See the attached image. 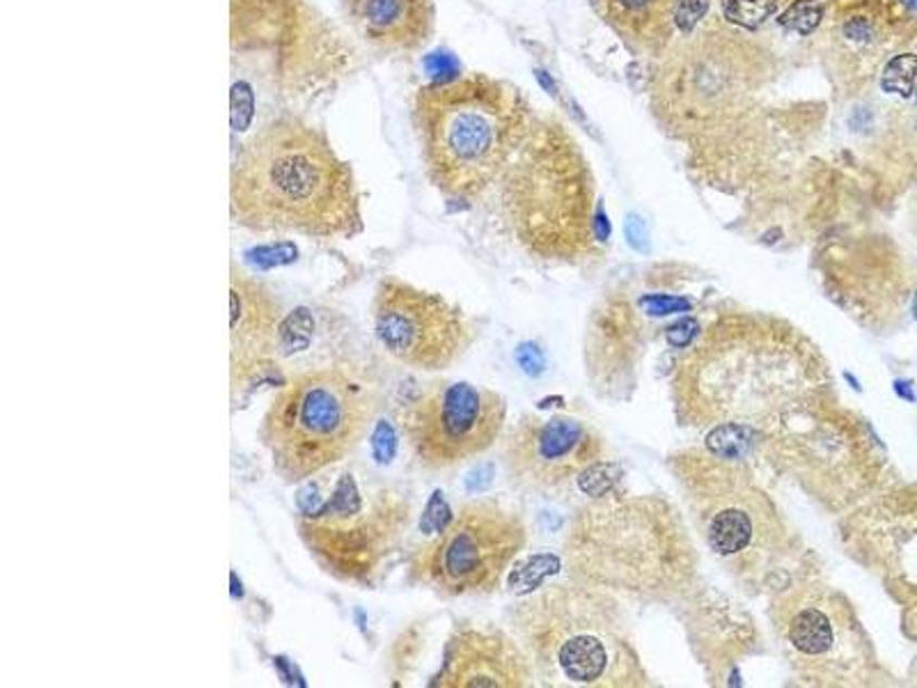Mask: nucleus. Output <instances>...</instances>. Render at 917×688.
Segmentation results:
<instances>
[{
	"instance_id": "nucleus-1",
	"label": "nucleus",
	"mask_w": 917,
	"mask_h": 688,
	"mask_svg": "<svg viewBox=\"0 0 917 688\" xmlns=\"http://www.w3.org/2000/svg\"><path fill=\"white\" fill-rule=\"evenodd\" d=\"M835 393L830 360L794 321L773 312H718L681 352L670 377L674 418L716 445L759 432Z\"/></svg>"
},
{
	"instance_id": "nucleus-2",
	"label": "nucleus",
	"mask_w": 917,
	"mask_h": 688,
	"mask_svg": "<svg viewBox=\"0 0 917 688\" xmlns=\"http://www.w3.org/2000/svg\"><path fill=\"white\" fill-rule=\"evenodd\" d=\"M232 221L250 232L345 242L362 232L360 193L347 161L301 118L264 122L230 170Z\"/></svg>"
},
{
	"instance_id": "nucleus-3",
	"label": "nucleus",
	"mask_w": 917,
	"mask_h": 688,
	"mask_svg": "<svg viewBox=\"0 0 917 688\" xmlns=\"http://www.w3.org/2000/svg\"><path fill=\"white\" fill-rule=\"evenodd\" d=\"M562 557L569 578L654 604L681 599L699 580L689 519L660 493L592 496L571 516Z\"/></svg>"
},
{
	"instance_id": "nucleus-4",
	"label": "nucleus",
	"mask_w": 917,
	"mask_h": 688,
	"mask_svg": "<svg viewBox=\"0 0 917 688\" xmlns=\"http://www.w3.org/2000/svg\"><path fill=\"white\" fill-rule=\"evenodd\" d=\"M666 468L689 524L743 592H773L815 553L745 459L707 445L681 447Z\"/></svg>"
},
{
	"instance_id": "nucleus-5",
	"label": "nucleus",
	"mask_w": 917,
	"mask_h": 688,
	"mask_svg": "<svg viewBox=\"0 0 917 688\" xmlns=\"http://www.w3.org/2000/svg\"><path fill=\"white\" fill-rule=\"evenodd\" d=\"M707 447L739 459L753 453L821 512L835 516L897 482L869 422L844 406L838 391L792 408L759 432Z\"/></svg>"
},
{
	"instance_id": "nucleus-6",
	"label": "nucleus",
	"mask_w": 917,
	"mask_h": 688,
	"mask_svg": "<svg viewBox=\"0 0 917 688\" xmlns=\"http://www.w3.org/2000/svg\"><path fill=\"white\" fill-rule=\"evenodd\" d=\"M509 629L528 652L537 686H652L629 613L604 588L569 576L548 583L515 604Z\"/></svg>"
},
{
	"instance_id": "nucleus-7",
	"label": "nucleus",
	"mask_w": 917,
	"mask_h": 688,
	"mask_svg": "<svg viewBox=\"0 0 917 688\" xmlns=\"http://www.w3.org/2000/svg\"><path fill=\"white\" fill-rule=\"evenodd\" d=\"M413 122L426 177L445 198L461 202L500 182L535 126L523 95L484 74L422 85Z\"/></svg>"
},
{
	"instance_id": "nucleus-8",
	"label": "nucleus",
	"mask_w": 917,
	"mask_h": 688,
	"mask_svg": "<svg viewBox=\"0 0 917 688\" xmlns=\"http://www.w3.org/2000/svg\"><path fill=\"white\" fill-rule=\"evenodd\" d=\"M397 484L343 462L298 484L294 526L312 563L343 586L374 588L413 524Z\"/></svg>"
},
{
	"instance_id": "nucleus-9",
	"label": "nucleus",
	"mask_w": 917,
	"mask_h": 688,
	"mask_svg": "<svg viewBox=\"0 0 917 688\" xmlns=\"http://www.w3.org/2000/svg\"><path fill=\"white\" fill-rule=\"evenodd\" d=\"M496 186L500 223L525 255L573 265L596 253L594 180L560 124L532 126Z\"/></svg>"
},
{
	"instance_id": "nucleus-10",
	"label": "nucleus",
	"mask_w": 917,
	"mask_h": 688,
	"mask_svg": "<svg viewBox=\"0 0 917 688\" xmlns=\"http://www.w3.org/2000/svg\"><path fill=\"white\" fill-rule=\"evenodd\" d=\"M381 385L349 363L317 365L292 374L258 427L271 468L285 484H303L349 462L381 411Z\"/></svg>"
},
{
	"instance_id": "nucleus-11",
	"label": "nucleus",
	"mask_w": 917,
	"mask_h": 688,
	"mask_svg": "<svg viewBox=\"0 0 917 688\" xmlns=\"http://www.w3.org/2000/svg\"><path fill=\"white\" fill-rule=\"evenodd\" d=\"M766 613L789 671L801 684L821 688L885 684L881 659L856 606L826 578L817 553L786 583L769 592Z\"/></svg>"
},
{
	"instance_id": "nucleus-12",
	"label": "nucleus",
	"mask_w": 917,
	"mask_h": 688,
	"mask_svg": "<svg viewBox=\"0 0 917 688\" xmlns=\"http://www.w3.org/2000/svg\"><path fill=\"white\" fill-rule=\"evenodd\" d=\"M689 283L681 267L664 265L615 283L596 300L587 317L583 363L590 389L608 402L631 397L643 360L658 335H666L677 321L672 317L695 310L691 294H679Z\"/></svg>"
},
{
	"instance_id": "nucleus-13",
	"label": "nucleus",
	"mask_w": 917,
	"mask_h": 688,
	"mask_svg": "<svg viewBox=\"0 0 917 688\" xmlns=\"http://www.w3.org/2000/svg\"><path fill=\"white\" fill-rule=\"evenodd\" d=\"M525 544L528 524L519 509L498 499L466 501L411 553L407 580L450 599L492 594Z\"/></svg>"
},
{
	"instance_id": "nucleus-14",
	"label": "nucleus",
	"mask_w": 917,
	"mask_h": 688,
	"mask_svg": "<svg viewBox=\"0 0 917 688\" xmlns=\"http://www.w3.org/2000/svg\"><path fill=\"white\" fill-rule=\"evenodd\" d=\"M507 402L471 381H432L401 408L399 432L426 470H447L492 450L505 432Z\"/></svg>"
},
{
	"instance_id": "nucleus-15",
	"label": "nucleus",
	"mask_w": 917,
	"mask_h": 688,
	"mask_svg": "<svg viewBox=\"0 0 917 688\" xmlns=\"http://www.w3.org/2000/svg\"><path fill=\"white\" fill-rule=\"evenodd\" d=\"M370 319L379 347L416 372L450 370L480 333L453 300L397 275H383L376 283Z\"/></svg>"
},
{
	"instance_id": "nucleus-16",
	"label": "nucleus",
	"mask_w": 917,
	"mask_h": 688,
	"mask_svg": "<svg viewBox=\"0 0 917 688\" xmlns=\"http://www.w3.org/2000/svg\"><path fill=\"white\" fill-rule=\"evenodd\" d=\"M838 535L851 561L902 606L904 629L917 640V482H894L844 512Z\"/></svg>"
},
{
	"instance_id": "nucleus-17",
	"label": "nucleus",
	"mask_w": 917,
	"mask_h": 688,
	"mask_svg": "<svg viewBox=\"0 0 917 688\" xmlns=\"http://www.w3.org/2000/svg\"><path fill=\"white\" fill-rule=\"evenodd\" d=\"M610 464L606 437L565 414H525L503 441V466L521 491L550 496Z\"/></svg>"
},
{
	"instance_id": "nucleus-18",
	"label": "nucleus",
	"mask_w": 917,
	"mask_h": 688,
	"mask_svg": "<svg viewBox=\"0 0 917 688\" xmlns=\"http://www.w3.org/2000/svg\"><path fill=\"white\" fill-rule=\"evenodd\" d=\"M819 278L826 296L871 333L897 327L913 296L900 257L871 244L828 246L819 255Z\"/></svg>"
},
{
	"instance_id": "nucleus-19",
	"label": "nucleus",
	"mask_w": 917,
	"mask_h": 688,
	"mask_svg": "<svg viewBox=\"0 0 917 688\" xmlns=\"http://www.w3.org/2000/svg\"><path fill=\"white\" fill-rule=\"evenodd\" d=\"M677 604L681 606V625L691 650L711 684H722L739 663L759 650V627L730 594L697 580L691 592L677 599Z\"/></svg>"
},
{
	"instance_id": "nucleus-20",
	"label": "nucleus",
	"mask_w": 917,
	"mask_h": 688,
	"mask_svg": "<svg viewBox=\"0 0 917 688\" xmlns=\"http://www.w3.org/2000/svg\"><path fill=\"white\" fill-rule=\"evenodd\" d=\"M283 300L260 278L230 265V389L237 397L281 352Z\"/></svg>"
},
{
	"instance_id": "nucleus-21",
	"label": "nucleus",
	"mask_w": 917,
	"mask_h": 688,
	"mask_svg": "<svg viewBox=\"0 0 917 688\" xmlns=\"http://www.w3.org/2000/svg\"><path fill=\"white\" fill-rule=\"evenodd\" d=\"M436 688H528L537 675L523 644L494 625H459L443 650Z\"/></svg>"
},
{
	"instance_id": "nucleus-22",
	"label": "nucleus",
	"mask_w": 917,
	"mask_h": 688,
	"mask_svg": "<svg viewBox=\"0 0 917 688\" xmlns=\"http://www.w3.org/2000/svg\"><path fill=\"white\" fill-rule=\"evenodd\" d=\"M913 16L900 0H838L828 35L848 74L871 76L915 37Z\"/></svg>"
},
{
	"instance_id": "nucleus-23",
	"label": "nucleus",
	"mask_w": 917,
	"mask_h": 688,
	"mask_svg": "<svg viewBox=\"0 0 917 688\" xmlns=\"http://www.w3.org/2000/svg\"><path fill=\"white\" fill-rule=\"evenodd\" d=\"M354 33L381 53H416L434 35V0H343Z\"/></svg>"
},
{
	"instance_id": "nucleus-24",
	"label": "nucleus",
	"mask_w": 917,
	"mask_h": 688,
	"mask_svg": "<svg viewBox=\"0 0 917 688\" xmlns=\"http://www.w3.org/2000/svg\"><path fill=\"white\" fill-rule=\"evenodd\" d=\"M606 24L635 51L666 47L681 28L684 0H592Z\"/></svg>"
},
{
	"instance_id": "nucleus-25",
	"label": "nucleus",
	"mask_w": 917,
	"mask_h": 688,
	"mask_svg": "<svg viewBox=\"0 0 917 688\" xmlns=\"http://www.w3.org/2000/svg\"><path fill=\"white\" fill-rule=\"evenodd\" d=\"M422 648V638H420V629L411 627L409 631H404L391 648V665L395 675H407L418 659V652Z\"/></svg>"
},
{
	"instance_id": "nucleus-26",
	"label": "nucleus",
	"mask_w": 917,
	"mask_h": 688,
	"mask_svg": "<svg viewBox=\"0 0 917 688\" xmlns=\"http://www.w3.org/2000/svg\"><path fill=\"white\" fill-rule=\"evenodd\" d=\"M784 19H786V24L796 28L798 33H809L823 19V14L817 0H798Z\"/></svg>"
},
{
	"instance_id": "nucleus-27",
	"label": "nucleus",
	"mask_w": 917,
	"mask_h": 688,
	"mask_svg": "<svg viewBox=\"0 0 917 688\" xmlns=\"http://www.w3.org/2000/svg\"><path fill=\"white\" fill-rule=\"evenodd\" d=\"M517 360H519V365L523 368V372H528V374H532V377H537L542 370H544V365H546V360H544V354L540 352V347H535V344H521V347L517 349Z\"/></svg>"
},
{
	"instance_id": "nucleus-28",
	"label": "nucleus",
	"mask_w": 917,
	"mask_h": 688,
	"mask_svg": "<svg viewBox=\"0 0 917 688\" xmlns=\"http://www.w3.org/2000/svg\"><path fill=\"white\" fill-rule=\"evenodd\" d=\"M906 3H908V5H913V8H917V0H906Z\"/></svg>"
}]
</instances>
